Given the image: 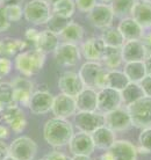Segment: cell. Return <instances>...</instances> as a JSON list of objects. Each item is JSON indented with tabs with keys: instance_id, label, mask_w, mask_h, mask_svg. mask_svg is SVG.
Listing matches in <instances>:
<instances>
[{
	"instance_id": "obj_1",
	"label": "cell",
	"mask_w": 151,
	"mask_h": 160,
	"mask_svg": "<svg viewBox=\"0 0 151 160\" xmlns=\"http://www.w3.org/2000/svg\"><path fill=\"white\" fill-rule=\"evenodd\" d=\"M73 124L69 120L52 117L43 125V138L54 148L69 145L73 136Z\"/></svg>"
},
{
	"instance_id": "obj_2",
	"label": "cell",
	"mask_w": 151,
	"mask_h": 160,
	"mask_svg": "<svg viewBox=\"0 0 151 160\" xmlns=\"http://www.w3.org/2000/svg\"><path fill=\"white\" fill-rule=\"evenodd\" d=\"M47 55L36 48L28 49L20 52L13 60V65L18 72L23 77L30 78L41 72L45 63Z\"/></svg>"
},
{
	"instance_id": "obj_3",
	"label": "cell",
	"mask_w": 151,
	"mask_h": 160,
	"mask_svg": "<svg viewBox=\"0 0 151 160\" xmlns=\"http://www.w3.org/2000/svg\"><path fill=\"white\" fill-rule=\"evenodd\" d=\"M80 79L85 87L102 89L107 87V68L100 62H85L79 68Z\"/></svg>"
},
{
	"instance_id": "obj_4",
	"label": "cell",
	"mask_w": 151,
	"mask_h": 160,
	"mask_svg": "<svg viewBox=\"0 0 151 160\" xmlns=\"http://www.w3.org/2000/svg\"><path fill=\"white\" fill-rule=\"evenodd\" d=\"M51 15V5L47 0H30L23 6V18L34 26L47 24Z\"/></svg>"
},
{
	"instance_id": "obj_5",
	"label": "cell",
	"mask_w": 151,
	"mask_h": 160,
	"mask_svg": "<svg viewBox=\"0 0 151 160\" xmlns=\"http://www.w3.org/2000/svg\"><path fill=\"white\" fill-rule=\"evenodd\" d=\"M126 108L134 127L139 129L151 128V98L143 96Z\"/></svg>"
},
{
	"instance_id": "obj_6",
	"label": "cell",
	"mask_w": 151,
	"mask_h": 160,
	"mask_svg": "<svg viewBox=\"0 0 151 160\" xmlns=\"http://www.w3.org/2000/svg\"><path fill=\"white\" fill-rule=\"evenodd\" d=\"M37 153V144L28 136H20L8 145V156L16 160H34Z\"/></svg>"
},
{
	"instance_id": "obj_7",
	"label": "cell",
	"mask_w": 151,
	"mask_h": 160,
	"mask_svg": "<svg viewBox=\"0 0 151 160\" xmlns=\"http://www.w3.org/2000/svg\"><path fill=\"white\" fill-rule=\"evenodd\" d=\"M1 122H4L11 131L21 133L27 128V117L23 109L18 104L5 107L1 110Z\"/></svg>"
},
{
	"instance_id": "obj_8",
	"label": "cell",
	"mask_w": 151,
	"mask_h": 160,
	"mask_svg": "<svg viewBox=\"0 0 151 160\" xmlns=\"http://www.w3.org/2000/svg\"><path fill=\"white\" fill-rule=\"evenodd\" d=\"M72 124L79 131L91 135L98 128L105 125V116L99 112H77Z\"/></svg>"
},
{
	"instance_id": "obj_9",
	"label": "cell",
	"mask_w": 151,
	"mask_h": 160,
	"mask_svg": "<svg viewBox=\"0 0 151 160\" xmlns=\"http://www.w3.org/2000/svg\"><path fill=\"white\" fill-rule=\"evenodd\" d=\"M81 58L80 49L77 44L60 42L54 51V59L60 66H75Z\"/></svg>"
},
{
	"instance_id": "obj_10",
	"label": "cell",
	"mask_w": 151,
	"mask_h": 160,
	"mask_svg": "<svg viewBox=\"0 0 151 160\" xmlns=\"http://www.w3.org/2000/svg\"><path fill=\"white\" fill-rule=\"evenodd\" d=\"M137 148L129 140H115L103 156L107 160H137Z\"/></svg>"
},
{
	"instance_id": "obj_11",
	"label": "cell",
	"mask_w": 151,
	"mask_h": 160,
	"mask_svg": "<svg viewBox=\"0 0 151 160\" xmlns=\"http://www.w3.org/2000/svg\"><path fill=\"white\" fill-rule=\"evenodd\" d=\"M54 98L55 96L47 89L34 91L27 107L34 115H45L49 112H51Z\"/></svg>"
},
{
	"instance_id": "obj_12",
	"label": "cell",
	"mask_w": 151,
	"mask_h": 160,
	"mask_svg": "<svg viewBox=\"0 0 151 160\" xmlns=\"http://www.w3.org/2000/svg\"><path fill=\"white\" fill-rule=\"evenodd\" d=\"M87 14L90 23L93 27L101 29V30L111 27L114 21V18H115L111 6L108 4H102V2L96 4Z\"/></svg>"
},
{
	"instance_id": "obj_13",
	"label": "cell",
	"mask_w": 151,
	"mask_h": 160,
	"mask_svg": "<svg viewBox=\"0 0 151 160\" xmlns=\"http://www.w3.org/2000/svg\"><path fill=\"white\" fill-rule=\"evenodd\" d=\"M122 107L121 93L113 88H102L98 91V112L107 114Z\"/></svg>"
},
{
	"instance_id": "obj_14",
	"label": "cell",
	"mask_w": 151,
	"mask_h": 160,
	"mask_svg": "<svg viewBox=\"0 0 151 160\" xmlns=\"http://www.w3.org/2000/svg\"><path fill=\"white\" fill-rule=\"evenodd\" d=\"M103 116H105V125L114 132L126 131L133 125L129 112L126 107H120L113 112L105 114Z\"/></svg>"
},
{
	"instance_id": "obj_15",
	"label": "cell",
	"mask_w": 151,
	"mask_h": 160,
	"mask_svg": "<svg viewBox=\"0 0 151 160\" xmlns=\"http://www.w3.org/2000/svg\"><path fill=\"white\" fill-rule=\"evenodd\" d=\"M52 114L55 117L58 118H65L68 120L70 117H73L77 112V106H76V99L73 96L66 95L63 93H60L54 98L52 103Z\"/></svg>"
},
{
	"instance_id": "obj_16",
	"label": "cell",
	"mask_w": 151,
	"mask_h": 160,
	"mask_svg": "<svg viewBox=\"0 0 151 160\" xmlns=\"http://www.w3.org/2000/svg\"><path fill=\"white\" fill-rule=\"evenodd\" d=\"M57 85L60 93L73 98H76L85 88L79 74L75 71H64L58 78Z\"/></svg>"
},
{
	"instance_id": "obj_17",
	"label": "cell",
	"mask_w": 151,
	"mask_h": 160,
	"mask_svg": "<svg viewBox=\"0 0 151 160\" xmlns=\"http://www.w3.org/2000/svg\"><path fill=\"white\" fill-rule=\"evenodd\" d=\"M68 146L72 156H91L96 148L91 135L81 131L73 133Z\"/></svg>"
},
{
	"instance_id": "obj_18",
	"label": "cell",
	"mask_w": 151,
	"mask_h": 160,
	"mask_svg": "<svg viewBox=\"0 0 151 160\" xmlns=\"http://www.w3.org/2000/svg\"><path fill=\"white\" fill-rule=\"evenodd\" d=\"M80 53L87 62H101L106 45L100 37H91L80 44Z\"/></svg>"
},
{
	"instance_id": "obj_19",
	"label": "cell",
	"mask_w": 151,
	"mask_h": 160,
	"mask_svg": "<svg viewBox=\"0 0 151 160\" xmlns=\"http://www.w3.org/2000/svg\"><path fill=\"white\" fill-rule=\"evenodd\" d=\"M121 55L123 63L144 62V59L147 58V51L142 40L126 41L121 48Z\"/></svg>"
},
{
	"instance_id": "obj_20",
	"label": "cell",
	"mask_w": 151,
	"mask_h": 160,
	"mask_svg": "<svg viewBox=\"0 0 151 160\" xmlns=\"http://www.w3.org/2000/svg\"><path fill=\"white\" fill-rule=\"evenodd\" d=\"M130 18L143 29H151V0H136L131 8Z\"/></svg>"
},
{
	"instance_id": "obj_21",
	"label": "cell",
	"mask_w": 151,
	"mask_h": 160,
	"mask_svg": "<svg viewBox=\"0 0 151 160\" xmlns=\"http://www.w3.org/2000/svg\"><path fill=\"white\" fill-rule=\"evenodd\" d=\"M76 99L77 112H98V91L85 87Z\"/></svg>"
},
{
	"instance_id": "obj_22",
	"label": "cell",
	"mask_w": 151,
	"mask_h": 160,
	"mask_svg": "<svg viewBox=\"0 0 151 160\" xmlns=\"http://www.w3.org/2000/svg\"><path fill=\"white\" fill-rule=\"evenodd\" d=\"M117 29L126 41L142 40L144 36V29L130 16L121 19L117 24Z\"/></svg>"
},
{
	"instance_id": "obj_23",
	"label": "cell",
	"mask_w": 151,
	"mask_h": 160,
	"mask_svg": "<svg viewBox=\"0 0 151 160\" xmlns=\"http://www.w3.org/2000/svg\"><path fill=\"white\" fill-rule=\"evenodd\" d=\"M27 43L23 40L15 37H5L0 40V57L5 58H15L20 52L24 51Z\"/></svg>"
},
{
	"instance_id": "obj_24",
	"label": "cell",
	"mask_w": 151,
	"mask_h": 160,
	"mask_svg": "<svg viewBox=\"0 0 151 160\" xmlns=\"http://www.w3.org/2000/svg\"><path fill=\"white\" fill-rule=\"evenodd\" d=\"M91 136L96 148L106 150V151L114 144V142L116 140L115 132L111 130L106 125H102V127L98 128L94 132H92Z\"/></svg>"
},
{
	"instance_id": "obj_25",
	"label": "cell",
	"mask_w": 151,
	"mask_h": 160,
	"mask_svg": "<svg viewBox=\"0 0 151 160\" xmlns=\"http://www.w3.org/2000/svg\"><path fill=\"white\" fill-rule=\"evenodd\" d=\"M84 27L80 23L76 22V21H70L66 27L60 32V40H62L63 42L66 43H72V44H78L83 42L84 38Z\"/></svg>"
},
{
	"instance_id": "obj_26",
	"label": "cell",
	"mask_w": 151,
	"mask_h": 160,
	"mask_svg": "<svg viewBox=\"0 0 151 160\" xmlns=\"http://www.w3.org/2000/svg\"><path fill=\"white\" fill-rule=\"evenodd\" d=\"M60 37L57 34L50 32L48 29H44L42 32H40L37 42H36L34 48L39 49L42 52L47 53H54V51L56 50V48L60 44Z\"/></svg>"
},
{
	"instance_id": "obj_27",
	"label": "cell",
	"mask_w": 151,
	"mask_h": 160,
	"mask_svg": "<svg viewBox=\"0 0 151 160\" xmlns=\"http://www.w3.org/2000/svg\"><path fill=\"white\" fill-rule=\"evenodd\" d=\"M122 71H123V73L128 78L129 82L139 84L147 77V70H145L144 62H129V63H124Z\"/></svg>"
},
{
	"instance_id": "obj_28",
	"label": "cell",
	"mask_w": 151,
	"mask_h": 160,
	"mask_svg": "<svg viewBox=\"0 0 151 160\" xmlns=\"http://www.w3.org/2000/svg\"><path fill=\"white\" fill-rule=\"evenodd\" d=\"M100 63L107 70H117L123 63L122 55H121V49L106 47Z\"/></svg>"
},
{
	"instance_id": "obj_29",
	"label": "cell",
	"mask_w": 151,
	"mask_h": 160,
	"mask_svg": "<svg viewBox=\"0 0 151 160\" xmlns=\"http://www.w3.org/2000/svg\"><path fill=\"white\" fill-rule=\"evenodd\" d=\"M100 38L102 40V42L105 43L106 47H111V48H119L121 49L122 45L124 44L126 40L123 38V36L121 35V32H119L117 27H108V28L103 29Z\"/></svg>"
},
{
	"instance_id": "obj_30",
	"label": "cell",
	"mask_w": 151,
	"mask_h": 160,
	"mask_svg": "<svg viewBox=\"0 0 151 160\" xmlns=\"http://www.w3.org/2000/svg\"><path fill=\"white\" fill-rule=\"evenodd\" d=\"M121 99H122V106L123 107H128L129 104L134 103L137 100H139L141 98H143V91L139 86V84H135V82H129L126 87L121 91Z\"/></svg>"
},
{
	"instance_id": "obj_31",
	"label": "cell",
	"mask_w": 151,
	"mask_h": 160,
	"mask_svg": "<svg viewBox=\"0 0 151 160\" xmlns=\"http://www.w3.org/2000/svg\"><path fill=\"white\" fill-rule=\"evenodd\" d=\"M52 14L66 20H70L76 12L75 0H58L51 5Z\"/></svg>"
},
{
	"instance_id": "obj_32",
	"label": "cell",
	"mask_w": 151,
	"mask_h": 160,
	"mask_svg": "<svg viewBox=\"0 0 151 160\" xmlns=\"http://www.w3.org/2000/svg\"><path fill=\"white\" fill-rule=\"evenodd\" d=\"M129 84V80L123 73V71L120 70H107V87L113 88L115 91L121 92L127 85Z\"/></svg>"
},
{
	"instance_id": "obj_33",
	"label": "cell",
	"mask_w": 151,
	"mask_h": 160,
	"mask_svg": "<svg viewBox=\"0 0 151 160\" xmlns=\"http://www.w3.org/2000/svg\"><path fill=\"white\" fill-rule=\"evenodd\" d=\"M135 1L136 0H112L109 6H111L114 15L123 19V18L130 16L131 8L135 4Z\"/></svg>"
},
{
	"instance_id": "obj_34",
	"label": "cell",
	"mask_w": 151,
	"mask_h": 160,
	"mask_svg": "<svg viewBox=\"0 0 151 160\" xmlns=\"http://www.w3.org/2000/svg\"><path fill=\"white\" fill-rule=\"evenodd\" d=\"M15 104L14 102V89L11 82L0 81V106L1 108Z\"/></svg>"
},
{
	"instance_id": "obj_35",
	"label": "cell",
	"mask_w": 151,
	"mask_h": 160,
	"mask_svg": "<svg viewBox=\"0 0 151 160\" xmlns=\"http://www.w3.org/2000/svg\"><path fill=\"white\" fill-rule=\"evenodd\" d=\"M138 148L137 151L141 153H150L151 152V128L142 129L138 135Z\"/></svg>"
},
{
	"instance_id": "obj_36",
	"label": "cell",
	"mask_w": 151,
	"mask_h": 160,
	"mask_svg": "<svg viewBox=\"0 0 151 160\" xmlns=\"http://www.w3.org/2000/svg\"><path fill=\"white\" fill-rule=\"evenodd\" d=\"M11 84L13 86V89H15V91H23V92L32 93V94L34 93V84H33L32 80L27 78V77H15L11 81Z\"/></svg>"
},
{
	"instance_id": "obj_37",
	"label": "cell",
	"mask_w": 151,
	"mask_h": 160,
	"mask_svg": "<svg viewBox=\"0 0 151 160\" xmlns=\"http://www.w3.org/2000/svg\"><path fill=\"white\" fill-rule=\"evenodd\" d=\"M5 15L7 20L12 22H18L23 18V7L19 5H9V6H4Z\"/></svg>"
},
{
	"instance_id": "obj_38",
	"label": "cell",
	"mask_w": 151,
	"mask_h": 160,
	"mask_svg": "<svg viewBox=\"0 0 151 160\" xmlns=\"http://www.w3.org/2000/svg\"><path fill=\"white\" fill-rule=\"evenodd\" d=\"M70 21L71 20H66V19H63V18H60V16H56L52 14L51 18H50V20L47 22L45 26H47V29H48V30L55 32L57 35H60V32L66 27V24H68Z\"/></svg>"
},
{
	"instance_id": "obj_39",
	"label": "cell",
	"mask_w": 151,
	"mask_h": 160,
	"mask_svg": "<svg viewBox=\"0 0 151 160\" xmlns=\"http://www.w3.org/2000/svg\"><path fill=\"white\" fill-rule=\"evenodd\" d=\"M13 60L9 58L0 57V80L4 79L5 77H7L13 70Z\"/></svg>"
},
{
	"instance_id": "obj_40",
	"label": "cell",
	"mask_w": 151,
	"mask_h": 160,
	"mask_svg": "<svg viewBox=\"0 0 151 160\" xmlns=\"http://www.w3.org/2000/svg\"><path fill=\"white\" fill-rule=\"evenodd\" d=\"M76 8L81 13H88L98 2L96 0H75Z\"/></svg>"
},
{
	"instance_id": "obj_41",
	"label": "cell",
	"mask_w": 151,
	"mask_h": 160,
	"mask_svg": "<svg viewBox=\"0 0 151 160\" xmlns=\"http://www.w3.org/2000/svg\"><path fill=\"white\" fill-rule=\"evenodd\" d=\"M39 35H40V32L36 28H28L26 30V32H24V42L27 43V45L30 43L35 47L37 38H39Z\"/></svg>"
},
{
	"instance_id": "obj_42",
	"label": "cell",
	"mask_w": 151,
	"mask_h": 160,
	"mask_svg": "<svg viewBox=\"0 0 151 160\" xmlns=\"http://www.w3.org/2000/svg\"><path fill=\"white\" fill-rule=\"evenodd\" d=\"M9 27H11V22L7 20V18L5 15L4 6L0 5V32H7Z\"/></svg>"
},
{
	"instance_id": "obj_43",
	"label": "cell",
	"mask_w": 151,
	"mask_h": 160,
	"mask_svg": "<svg viewBox=\"0 0 151 160\" xmlns=\"http://www.w3.org/2000/svg\"><path fill=\"white\" fill-rule=\"evenodd\" d=\"M139 86L143 91L144 96H148V98H151V76H147L141 82H139Z\"/></svg>"
},
{
	"instance_id": "obj_44",
	"label": "cell",
	"mask_w": 151,
	"mask_h": 160,
	"mask_svg": "<svg viewBox=\"0 0 151 160\" xmlns=\"http://www.w3.org/2000/svg\"><path fill=\"white\" fill-rule=\"evenodd\" d=\"M47 160H71V157H69L68 154H65L64 152L60 151H52L45 157Z\"/></svg>"
},
{
	"instance_id": "obj_45",
	"label": "cell",
	"mask_w": 151,
	"mask_h": 160,
	"mask_svg": "<svg viewBox=\"0 0 151 160\" xmlns=\"http://www.w3.org/2000/svg\"><path fill=\"white\" fill-rule=\"evenodd\" d=\"M144 47H145V51H147V56H151V32H148L147 35H144L142 38Z\"/></svg>"
},
{
	"instance_id": "obj_46",
	"label": "cell",
	"mask_w": 151,
	"mask_h": 160,
	"mask_svg": "<svg viewBox=\"0 0 151 160\" xmlns=\"http://www.w3.org/2000/svg\"><path fill=\"white\" fill-rule=\"evenodd\" d=\"M11 135V129L8 128L6 124L0 123V140L7 139Z\"/></svg>"
},
{
	"instance_id": "obj_47",
	"label": "cell",
	"mask_w": 151,
	"mask_h": 160,
	"mask_svg": "<svg viewBox=\"0 0 151 160\" xmlns=\"http://www.w3.org/2000/svg\"><path fill=\"white\" fill-rule=\"evenodd\" d=\"M8 157V145L4 140H0V160H4Z\"/></svg>"
},
{
	"instance_id": "obj_48",
	"label": "cell",
	"mask_w": 151,
	"mask_h": 160,
	"mask_svg": "<svg viewBox=\"0 0 151 160\" xmlns=\"http://www.w3.org/2000/svg\"><path fill=\"white\" fill-rule=\"evenodd\" d=\"M24 0H1L3 6H9V5H19L22 6Z\"/></svg>"
},
{
	"instance_id": "obj_49",
	"label": "cell",
	"mask_w": 151,
	"mask_h": 160,
	"mask_svg": "<svg viewBox=\"0 0 151 160\" xmlns=\"http://www.w3.org/2000/svg\"><path fill=\"white\" fill-rule=\"evenodd\" d=\"M144 65L147 70V76H151V56H147V58L144 59Z\"/></svg>"
},
{
	"instance_id": "obj_50",
	"label": "cell",
	"mask_w": 151,
	"mask_h": 160,
	"mask_svg": "<svg viewBox=\"0 0 151 160\" xmlns=\"http://www.w3.org/2000/svg\"><path fill=\"white\" fill-rule=\"evenodd\" d=\"M71 160H93L91 158V156H81V154H78V156H72Z\"/></svg>"
},
{
	"instance_id": "obj_51",
	"label": "cell",
	"mask_w": 151,
	"mask_h": 160,
	"mask_svg": "<svg viewBox=\"0 0 151 160\" xmlns=\"http://www.w3.org/2000/svg\"><path fill=\"white\" fill-rule=\"evenodd\" d=\"M94 160H107V159H106V157L103 156V154H101L99 158H96V159H94Z\"/></svg>"
},
{
	"instance_id": "obj_52",
	"label": "cell",
	"mask_w": 151,
	"mask_h": 160,
	"mask_svg": "<svg viewBox=\"0 0 151 160\" xmlns=\"http://www.w3.org/2000/svg\"><path fill=\"white\" fill-rule=\"evenodd\" d=\"M100 1H101L102 4H108V5L112 2V0H100Z\"/></svg>"
},
{
	"instance_id": "obj_53",
	"label": "cell",
	"mask_w": 151,
	"mask_h": 160,
	"mask_svg": "<svg viewBox=\"0 0 151 160\" xmlns=\"http://www.w3.org/2000/svg\"><path fill=\"white\" fill-rule=\"evenodd\" d=\"M4 160H16L15 158H13V157H11V156H8V157H6Z\"/></svg>"
},
{
	"instance_id": "obj_54",
	"label": "cell",
	"mask_w": 151,
	"mask_h": 160,
	"mask_svg": "<svg viewBox=\"0 0 151 160\" xmlns=\"http://www.w3.org/2000/svg\"><path fill=\"white\" fill-rule=\"evenodd\" d=\"M47 1H48L50 5H52V4H55L56 1H58V0H47Z\"/></svg>"
},
{
	"instance_id": "obj_55",
	"label": "cell",
	"mask_w": 151,
	"mask_h": 160,
	"mask_svg": "<svg viewBox=\"0 0 151 160\" xmlns=\"http://www.w3.org/2000/svg\"><path fill=\"white\" fill-rule=\"evenodd\" d=\"M1 110H3V108H1V106H0V123H1Z\"/></svg>"
},
{
	"instance_id": "obj_56",
	"label": "cell",
	"mask_w": 151,
	"mask_h": 160,
	"mask_svg": "<svg viewBox=\"0 0 151 160\" xmlns=\"http://www.w3.org/2000/svg\"><path fill=\"white\" fill-rule=\"evenodd\" d=\"M39 160H47L45 158H42V159H39Z\"/></svg>"
},
{
	"instance_id": "obj_57",
	"label": "cell",
	"mask_w": 151,
	"mask_h": 160,
	"mask_svg": "<svg viewBox=\"0 0 151 160\" xmlns=\"http://www.w3.org/2000/svg\"><path fill=\"white\" fill-rule=\"evenodd\" d=\"M0 5H3V4H1V0H0Z\"/></svg>"
}]
</instances>
